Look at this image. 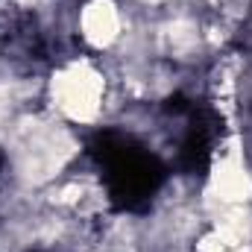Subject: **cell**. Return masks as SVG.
Masks as SVG:
<instances>
[{"instance_id": "1", "label": "cell", "mask_w": 252, "mask_h": 252, "mask_svg": "<svg viewBox=\"0 0 252 252\" xmlns=\"http://www.w3.org/2000/svg\"><path fill=\"white\" fill-rule=\"evenodd\" d=\"M94 100H97V82H94V76L73 73V76L64 79V85H62L64 109H70L73 115H91L94 112Z\"/></svg>"}, {"instance_id": "2", "label": "cell", "mask_w": 252, "mask_h": 252, "mask_svg": "<svg viewBox=\"0 0 252 252\" xmlns=\"http://www.w3.org/2000/svg\"><path fill=\"white\" fill-rule=\"evenodd\" d=\"M115 27H118V18H115L109 3H94L85 12V32L94 41H109L115 35Z\"/></svg>"}]
</instances>
